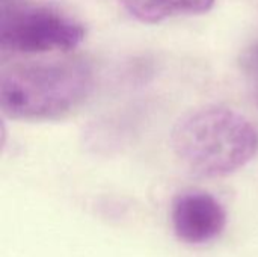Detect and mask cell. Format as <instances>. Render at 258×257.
<instances>
[{"label": "cell", "instance_id": "7a4b0ae2", "mask_svg": "<svg viewBox=\"0 0 258 257\" xmlns=\"http://www.w3.org/2000/svg\"><path fill=\"white\" fill-rule=\"evenodd\" d=\"M92 89L94 71L86 61L18 65L2 74L0 108L11 120H56L76 111Z\"/></svg>", "mask_w": 258, "mask_h": 257}, {"label": "cell", "instance_id": "277c9868", "mask_svg": "<svg viewBox=\"0 0 258 257\" xmlns=\"http://www.w3.org/2000/svg\"><path fill=\"white\" fill-rule=\"evenodd\" d=\"M171 223L180 241L201 245L222 235L227 226V211L212 194L189 191L174 200Z\"/></svg>", "mask_w": 258, "mask_h": 257}, {"label": "cell", "instance_id": "5b68a950", "mask_svg": "<svg viewBox=\"0 0 258 257\" xmlns=\"http://www.w3.org/2000/svg\"><path fill=\"white\" fill-rule=\"evenodd\" d=\"M216 0H119L122 8L138 21L147 24L162 23L181 15L209 12Z\"/></svg>", "mask_w": 258, "mask_h": 257}, {"label": "cell", "instance_id": "6da1fadb", "mask_svg": "<svg viewBox=\"0 0 258 257\" xmlns=\"http://www.w3.org/2000/svg\"><path fill=\"white\" fill-rule=\"evenodd\" d=\"M171 147L192 176L219 179L248 165L258 153V132L242 114L203 106L184 114L171 132Z\"/></svg>", "mask_w": 258, "mask_h": 257}, {"label": "cell", "instance_id": "8992f818", "mask_svg": "<svg viewBox=\"0 0 258 257\" xmlns=\"http://www.w3.org/2000/svg\"><path fill=\"white\" fill-rule=\"evenodd\" d=\"M248 71H249V77H251V83L254 88V94L258 101V48H255V52L252 53L249 64H248Z\"/></svg>", "mask_w": 258, "mask_h": 257}, {"label": "cell", "instance_id": "3957f363", "mask_svg": "<svg viewBox=\"0 0 258 257\" xmlns=\"http://www.w3.org/2000/svg\"><path fill=\"white\" fill-rule=\"evenodd\" d=\"M80 21L50 6H18L2 11L0 47L12 55L70 52L82 44Z\"/></svg>", "mask_w": 258, "mask_h": 257}]
</instances>
